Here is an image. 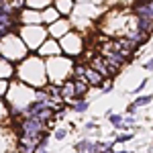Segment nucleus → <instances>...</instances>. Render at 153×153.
Masks as SVG:
<instances>
[{
	"instance_id": "obj_17",
	"label": "nucleus",
	"mask_w": 153,
	"mask_h": 153,
	"mask_svg": "<svg viewBox=\"0 0 153 153\" xmlns=\"http://www.w3.org/2000/svg\"><path fill=\"white\" fill-rule=\"evenodd\" d=\"M53 2H55V10L61 16H65V14H70L74 10V0H53Z\"/></svg>"
},
{
	"instance_id": "obj_31",
	"label": "nucleus",
	"mask_w": 153,
	"mask_h": 153,
	"mask_svg": "<svg viewBox=\"0 0 153 153\" xmlns=\"http://www.w3.org/2000/svg\"><path fill=\"white\" fill-rule=\"evenodd\" d=\"M145 86H147V80H143V82L139 84L137 88H135V92H141V90H143V88H145Z\"/></svg>"
},
{
	"instance_id": "obj_13",
	"label": "nucleus",
	"mask_w": 153,
	"mask_h": 153,
	"mask_svg": "<svg viewBox=\"0 0 153 153\" xmlns=\"http://www.w3.org/2000/svg\"><path fill=\"white\" fill-rule=\"evenodd\" d=\"M37 147V139H31V137H23L21 135V139H19V149L16 153H33Z\"/></svg>"
},
{
	"instance_id": "obj_33",
	"label": "nucleus",
	"mask_w": 153,
	"mask_h": 153,
	"mask_svg": "<svg viewBox=\"0 0 153 153\" xmlns=\"http://www.w3.org/2000/svg\"><path fill=\"white\" fill-rule=\"evenodd\" d=\"M135 110H137V108H135V106H133V102H131V104L127 106V112H129V114H131V112H135Z\"/></svg>"
},
{
	"instance_id": "obj_27",
	"label": "nucleus",
	"mask_w": 153,
	"mask_h": 153,
	"mask_svg": "<svg viewBox=\"0 0 153 153\" xmlns=\"http://www.w3.org/2000/svg\"><path fill=\"white\" fill-rule=\"evenodd\" d=\"M6 114H8V106L4 104V102H2V98H0V120L6 117Z\"/></svg>"
},
{
	"instance_id": "obj_21",
	"label": "nucleus",
	"mask_w": 153,
	"mask_h": 153,
	"mask_svg": "<svg viewBox=\"0 0 153 153\" xmlns=\"http://www.w3.org/2000/svg\"><path fill=\"white\" fill-rule=\"evenodd\" d=\"M106 117L110 118V123H112V125H114V127H120V125H123V117H120V114H114V112H112V110H108V112H106Z\"/></svg>"
},
{
	"instance_id": "obj_1",
	"label": "nucleus",
	"mask_w": 153,
	"mask_h": 153,
	"mask_svg": "<svg viewBox=\"0 0 153 153\" xmlns=\"http://www.w3.org/2000/svg\"><path fill=\"white\" fill-rule=\"evenodd\" d=\"M16 74L21 76L23 84L31 86V88H43L47 86V70H45V61L39 57V55H27L21 61V68L16 70Z\"/></svg>"
},
{
	"instance_id": "obj_35",
	"label": "nucleus",
	"mask_w": 153,
	"mask_h": 153,
	"mask_svg": "<svg viewBox=\"0 0 153 153\" xmlns=\"http://www.w3.org/2000/svg\"><path fill=\"white\" fill-rule=\"evenodd\" d=\"M147 8H149V12H151V14H153V2H151V0L147 2Z\"/></svg>"
},
{
	"instance_id": "obj_3",
	"label": "nucleus",
	"mask_w": 153,
	"mask_h": 153,
	"mask_svg": "<svg viewBox=\"0 0 153 153\" xmlns=\"http://www.w3.org/2000/svg\"><path fill=\"white\" fill-rule=\"evenodd\" d=\"M45 70H47V78L51 80V84H61L65 82L71 76V65L70 57H61V55H55V57H49V63H45Z\"/></svg>"
},
{
	"instance_id": "obj_18",
	"label": "nucleus",
	"mask_w": 153,
	"mask_h": 153,
	"mask_svg": "<svg viewBox=\"0 0 153 153\" xmlns=\"http://www.w3.org/2000/svg\"><path fill=\"white\" fill-rule=\"evenodd\" d=\"M61 98L63 100H76V94H74V84L71 80H65L61 84Z\"/></svg>"
},
{
	"instance_id": "obj_12",
	"label": "nucleus",
	"mask_w": 153,
	"mask_h": 153,
	"mask_svg": "<svg viewBox=\"0 0 153 153\" xmlns=\"http://www.w3.org/2000/svg\"><path fill=\"white\" fill-rule=\"evenodd\" d=\"M127 39H129L135 47H139V45H143V43L149 41V33H143V31H139V29H135V31H127Z\"/></svg>"
},
{
	"instance_id": "obj_9",
	"label": "nucleus",
	"mask_w": 153,
	"mask_h": 153,
	"mask_svg": "<svg viewBox=\"0 0 153 153\" xmlns=\"http://www.w3.org/2000/svg\"><path fill=\"white\" fill-rule=\"evenodd\" d=\"M90 68H92L94 71H98L102 78H112V76L118 71V70H114V68H110L104 57H94L92 61H90Z\"/></svg>"
},
{
	"instance_id": "obj_32",
	"label": "nucleus",
	"mask_w": 153,
	"mask_h": 153,
	"mask_svg": "<svg viewBox=\"0 0 153 153\" xmlns=\"http://www.w3.org/2000/svg\"><path fill=\"white\" fill-rule=\"evenodd\" d=\"M135 123V117H127V120H125V127H131Z\"/></svg>"
},
{
	"instance_id": "obj_30",
	"label": "nucleus",
	"mask_w": 153,
	"mask_h": 153,
	"mask_svg": "<svg viewBox=\"0 0 153 153\" xmlns=\"http://www.w3.org/2000/svg\"><path fill=\"white\" fill-rule=\"evenodd\" d=\"M145 70L153 71V57H151V59H147V63H145Z\"/></svg>"
},
{
	"instance_id": "obj_5",
	"label": "nucleus",
	"mask_w": 153,
	"mask_h": 153,
	"mask_svg": "<svg viewBox=\"0 0 153 153\" xmlns=\"http://www.w3.org/2000/svg\"><path fill=\"white\" fill-rule=\"evenodd\" d=\"M59 47H61V53H65L70 57H76V55H80L84 51V39L80 33H65L61 37Z\"/></svg>"
},
{
	"instance_id": "obj_20",
	"label": "nucleus",
	"mask_w": 153,
	"mask_h": 153,
	"mask_svg": "<svg viewBox=\"0 0 153 153\" xmlns=\"http://www.w3.org/2000/svg\"><path fill=\"white\" fill-rule=\"evenodd\" d=\"M147 104H151V96H139V98H135V102H133V106L135 108H139V106H147Z\"/></svg>"
},
{
	"instance_id": "obj_23",
	"label": "nucleus",
	"mask_w": 153,
	"mask_h": 153,
	"mask_svg": "<svg viewBox=\"0 0 153 153\" xmlns=\"http://www.w3.org/2000/svg\"><path fill=\"white\" fill-rule=\"evenodd\" d=\"M71 108H74L76 112H86V110H88V102H86V100H82V98H78V102L71 106Z\"/></svg>"
},
{
	"instance_id": "obj_26",
	"label": "nucleus",
	"mask_w": 153,
	"mask_h": 153,
	"mask_svg": "<svg viewBox=\"0 0 153 153\" xmlns=\"http://www.w3.org/2000/svg\"><path fill=\"white\" fill-rule=\"evenodd\" d=\"M65 137H68V131L65 129H57L55 131V139H57V141H63Z\"/></svg>"
},
{
	"instance_id": "obj_10",
	"label": "nucleus",
	"mask_w": 153,
	"mask_h": 153,
	"mask_svg": "<svg viewBox=\"0 0 153 153\" xmlns=\"http://www.w3.org/2000/svg\"><path fill=\"white\" fill-rule=\"evenodd\" d=\"M19 23H23V25H41L43 23L41 10H33V8L19 10Z\"/></svg>"
},
{
	"instance_id": "obj_6",
	"label": "nucleus",
	"mask_w": 153,
	"mask_h": 153,
	"mask_svg": "<svg viewBox=\"0 0 153 153\" xmlns=\"http://www.w3.org/2000/svg\"><path fill=\"white\" fill-rule=\"evenodd\" d=\"M19 131H21V135H23V137L37 139V137L45 131V123H41V120H39V118H35V117H27V118H23V120H21Z\"/></svg>"
},
{
	"instance_id": "obj_24",
	"label": "nucleus",
	"mask_w": 153,
	"mask_h": 153,
	"mask_svg": "<svg viewBox=\"0 0 153 153\" xmlns=\"http://www.w3.org/2000/svg\"><path fill=\"white\" fill-rule=\"evenodd\" d=\"M8 92V80H4V78H0V98H4Z\"/></svg>"
},
{
	"instance_id": "obj_8",
	"label": "nucleus",
	"mask_w": 153,
	"mask_h": 153,
	"mask_svg": "<svg viewBox=\"0 0 153 153\" xmlns=\"http://www.w3.org/2000/svg\"><path fill=\"white\" fill-rule=\"evenodd\" d=\"M39 57H55V55H61V47H59V43L55 41V39H45L39 47H37L35 51Z\"/></svg>"
},
{
	"instance_id": "obj_4",
	"label": "nucleus",
	"mask_w": 153,
	"mask_h": 153,
	"mask_svg": "<svg viewBox=\"0 0 153 153\" xmlns=\"http://www.w3.org/2000/svg\"><path fill=\"white\" fill-rule=\"evenodd\" d=\"M19 37L23 39L29 51H37V47L47 39V29L41 25H23V29L19 31Z\"/></svg>"
},
{
	"instance_id": "obj_34",
	"label": "nucleus",
	"mask_w": 153,
	"mask_h": 153,
	"mask_svg": "<svg viewBox=\"0 0 153 153\" xmlns=\"http://www.w3.org/2000/svg\"><path fill=\"white\" fill-rule=\"evenodd\" d=\"M86 129L92 131V129H96V125H94V123H86Z\"/></svg>"
},
{
	"instance_id": "obj_36",
	"label": "nucleus",
	"mask_w": 153,
	"mask_h": 153,
	"mask_svg": "<svg viewBox=\"0 0 153 153\" xmlns=\"http://www.w3.org/2000/svg\"><path fill=\"white\" fill-rule=\"evenodd\" d=\"M151 2H153V0H151Z\"/></svg>"
},
{
	"instance_id": "obj_25",
	"label": "nucleus",
	"mask_w": 153,
	"mask_h": 153,
	"mask_svg": "<svg viewBox=\"0 0 153 153\" xmlns=\"http://www.w3.org/2000/svg\"><path fill=\"white\" fill-rule=\"evenodd\" d=\"M133 139V133H125V135H118L117 137V143H127Z\"/></svg>"
},
{
	"instance_id": "obj_19",
	"label": "nucleus",
	"mask_w": 153,
	"mask_h": 153,
	"mask_svg": "<svg viewBox=\"0 0 153 153\" xmlns=\"http://www.w3.org/2000/svg\"><path fill=\"white\" fill-rule=\"evenodd\" d=\"M51 2L53 0H25L27 8H33V10H43V8L51 6Z\"/></svg>"
},
{
	"instance_id": "obj_2",
	"label": "nucleus",
	"mask_w": 153,
	"mask_h": 153,
	"mask_svg": "<svg viewBox=\"0 0 153 153\" xmlns=\"http://www.w3.org/2000/svg\"><path fill=\"white\" fill-rule=\"evenodd\" d=\"M29 55V49L23 43L19 33H8L0 39V57L6 61H23Z\"/></svg>"
},
{
	"instance_id": "obj_15",
	"label": "nucleus",
	"mask_w": 153,
	"mask_h": 153,
	"mask_svg": "<svg viewBox=\"0 0 153 153\" xmlns=\"http://www.w3.org/2000/svg\"><path fill=\"white\" fill-rule=\"evenodd\" d=\"M84 80L88 82V86H96V88L102 86V76H100L98 71H94L92 68H86V71H84Z\"/></svg>"
},
{
	"instance_id": "obj_29",
	"label": "nucleus",
	"mask_w": 153,
	"mask_h": 153,
	"mask_svg": "<svg viewBox=\"0 0 153 153\" xmlns=\"http://www.w3.org/2000/svg\"><path fill=\"white\" fill-rule=\"evenodd\" d=\"M100 88H102V92L106 94V92H110V90H112V84L108 82V84H104V86H100Z\"/></svg>"
},
{
	"instance_id": "obj_16",
	"label": "nucleus",
	"mask_w": 153,
	"mask_h": 153,
	"mask_svg": "<svg viewBox=\"0 0 153 153\" xmlns=\"http://www.w3.org/2000/svg\"><path fill=\"white\" fill-rule=\"evenodd\" d=\"M41 19H43L45 25H51V23H55L57 19H61V14L55 10V6H47V8L41 10Z\"/></svg>"
},
{
	"instance_id": "obj_28",
	"label": "nucleus",
	"mask_w": 153,
	"mask_h": 153,
	"mask_svg": "<svg viewBox=\"0 0 153 153\" xmlns=\"http://www.w3.org/2000/svg\"><path fill=\"white\" fill-rule=\"evenodd\" d=\"M33 153H49V151L45 149V147H43V145H37V147H35V151H33Z\"/></svg>"
},
{
	"instance_id": "obj_14",
	"label": "nucleus",
	"mask_w": 153,
	"mask_h": 153,
	"mask_svg": "<svg viewBox=\"0 0 153 153\" xmlns=\"http://www.w3.org/2000/svg\"><path fill=\"white\" fill-rule=\"evenodd\" d=\"M71 84H74V94H76V100H78V98H82V96H86V92L90 90V86H88V82H86L84 78H74Z\"/></svg>"
},
{
	"instance_id": "obj_11",
	"label": "nucleus",
	"mask_w": 153,
	"mask_h": 153,
	"mask_svg": "<svg viewBox=\"0 0 153 153\" xmlns=\"http://www.w3.org/2000/svg\"><path fill=\"white\" fill-rule=\"evenodd\" d=\"M104 59L108 61V65H110V68H114V70H120V68L127 63V57H125V55H120L118 51H108Z\"/></svg>"
},
{
	"instance_id": "obj_22",
	"label": "nucleus",
	"mask_w": 153,
	"mask_h": 153,
	"mask_svg": "<svg viewBox=\"0 0 153 153\" xmlns=\"http://www.w3.org/2000/svg\"><path fill=\"white\" fill-rule=\"evenodd\" d=\"M92 147V141H88V139H84V141H80L78 145H76V151L78 153H88V149Z\"/></svg>"
},
{
	"instance_id": "obj_7",
	"label": "nucleus",
	"mask_w": 153,
	"mask_h": 153,
	"mask_svg": "<svg viewBox=\"0 0 153 153\" xmlns=\"http://www.w3.org/2000/svg\"><path fill=\"white\" fill-rule=\"evenodd\" d=\"M65 33H70V16H61L47 27V35L51 39H61Z\"/></svg>"
}]
</instances>
